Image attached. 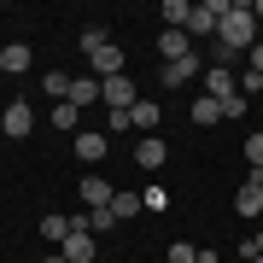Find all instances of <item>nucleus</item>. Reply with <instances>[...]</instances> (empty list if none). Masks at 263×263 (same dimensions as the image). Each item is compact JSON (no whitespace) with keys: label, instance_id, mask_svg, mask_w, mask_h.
<instances>
[{"label":"nucleus","instance_id":"obj_2","mask_svg":"<svg viewBox=\"0 0 263 263\" xmlns=\"http://www.w3.org/2000/svg\"><path fill=\"white\" fill-rule=\"evenodd\" d=\"M222 18H228V0H199L193 18H187V35H216Z\"/></svg>","mask_w":263,"mask_h":263},{"label":"nucleus","instance_id":"obj_12","mask_svg":"<svg viewBox=\"0 0 263 263\" xmlns=\"http://www.w3.org/2000/svg\"><path fill=\"white\" fill-rule=\"evenodd\" d=\"M164 158H170V152H164L158 135H141V146H135V164H141V170H164Z\"/></svg>","mask_w":263,"mask_h":263},{"label":"nucleus","instance_id":"obj_22","mask_svg":"<svg viewBox=\"0 0 263 263\" xmlns=\"http://www.w3.org/2000/svg\"><path fill=\"white\" fill-rule=\"evenodd\" d=\"M47 117H53V129H76V117H82V105H70V100H65V105H53Z\"/></svg>","mask_w":263,"mask_h":263},{"label":"nucleus","instance_id":"obj_10","mask_svg":"<svg viewBox=\"0 0 263 263\" xmlns=\"http://www.w3.org/2000/svg\"><path fill=\"white\" fill-rule=\"evenodd\" d=\"M158 53H164V65L193 59V35H187V29H164V35H158Z\"/></svg>","mask_w":263,"mask_h":263},{"label":"nucleus","instance_id":"obj_14","mask_svg":"<svg viewBox=\"0 0 263 263\" xmlns=\"http://www.w3.org/2000/svg\"><path fill=\"white\" fill-rule=\"evenodd\" d=\"M100 100V76H70V105H94Z\"/></svg>","mask_w":263,"mask_h":263},{"label":"nucleus","instance_id":"obj_25","mask_svg":"<svg viewBox=\"0 0 263 263\" xmlns=\"http://www.w3.org/2000/svg\"><path fill=\"white\" fill-rule=\"evenodd\" d=\"M170 263H199V246H187V240H176V246H170Z\"/></svg>","mask_w":263,"mask_h":263},{"label":"nucleus","instance_id":"obj_17","mask_svg":"<svg viewBox=\"0 0 263 263\" xmlns=\"http://www.w3.org/2000/svg\"><path fill=\"white\" fill-rule=\"evenodd\" d=\"M199 70H205V59H199V53H193V59H176V65H164V82L176 88V82H187V76H199Z\"/></svg>","mask_w":263,"mask_h":263},{"label":"nucleus","instance_id":"obj_4","mask_svg":"<svg viewBox=\"0 0 263 263\" xmlns=\"http://www.w3.org/2000/svg\"><path fill=\"white\" fill-rule=\"evenodd\" d=\"M111 181H105V176H82V181H76V199H82V205L88 211H105V205H111Z\"/></svg>","mask_w":263,"mask_h":263},{"label":"nucleus","instance_id":"obj_3","mask_svg":"<svg viewBox=\"0 0 263 263\" xmlns=\"http://www.w3.org/2000/svg\"><path fill=\"white\" fill-rule=\"evenodd\" d=\"M135 100H141V94H135V76L129 70L111 76V82H100V105H105V111H129Z\"/></svg>","mask_w":263,"mask_h":263},{"label":"nucleus","instance_id":"obj_1","mask_svg":"<svg viewBox=\"0 0 263 263\" xmlns=\"http://www.w3.org/2000/svg\"><path fill=\"white\" fill-rule=\"evenodd\" d=\"M257 41L263 35H257V18H252V0H228V18H222V29H216V59L211 65L228 70L240 53H252Z\"/></svg>","mask_w":263,"mask_h":263},{"label":"nucleus","instance_id":"obj_29","mask_svg":"<svg viewBox=\"0 0 263 263\" xmlns=\"http://www.w3.org/2000/svg\"><path fill=\"white\" fill-rule=\"evenodd\" d=\"M41 263H70V257H65V252H53V257H41Z\"/></svg>","mask_w":263,"mask_h":263},{"label":"nucleus","instance_id":"obj_15","mask_svg":"<svg viewBox=\"0 0 263 263\" xmlns=\"http://www.w3.org/2000/svg\"><path fill=\"white\" fill-rule=\"evenodd\" d=\"M76 158H88V164H100V158H105V135H100V129H88V135H76Z\"/></svg>","mask_w":263,"mask_h":263},{"label":"nucleus","instance_id":"obj_13","mask_svg":"<svg viewBox=\"0 0 263 263\" xmlns=\"http://www.w3.org/2000/svg\"><path fill=\"white\" fill-rule=\"evenodd\" d=\"M146 205H141V193H129V187H117L111 193V216H117V222H129V216H141Z\"/></svg>","mask_w":263,"mask_h":263},{"label":"nucleus","instance_id":"obj_24","mask_svg":"<svg viewBox=\"0 0 263 263\" xmlns=\"http://www.w3.org/2000/svg\"><path fill=\"white\" fill-rule=\"evenodd\" d=\"M246 164L263 176V135H246Z\"/></svg>","mask_w":263,"mask_h":263},{"label":"nucleus","instance_id":"obj_30","mask_svg":"<svg viewBox=\"0 0 263 263\" xmlns=\"http://www.w3.org/2000/svg\"><path fill=\"white\" fill-rule=\"evenodd\" d=\"M252 246H257V257H263V234H257V240H252Z\"/></svg>","mask_w":263,"mask_h":263},{"label":"nucleus","instance_id":"obj_11","mask_svg":"<svg viewBox=\"0 0 263 263\" xmlns=\"http://www.w3.org/2000/svg\"><path fill=\"white\" fill-rule=\"evenodd\" d=\"M205 94H211V100H234V94H240L234 70H216V65H205Z\"/></svg>","mask_w":263,"mask_h":263},{"label":"nucleus","instance_id":"obj_19","mask_svg":"<svg viewBox=\"0 0 263 263\" xmlns=\"http://www.w3.org/2000/svg\"><path fill=\"white\" fill-rule=\"evenodd\" d=\"M41 88L53 94V105H65V100H70V76H65V70H47V76H41Z\"/></svg>","mask_w":263,"mask_h":263},{"label":"nucleus","instance_id":"obj_16","mask_svg":"<svg viewBox=\"0 0 263 263\" xmlns=\"http://www.w3.org/2000/svg\"><path fill=\"white\" fill-rule=\"evenodd\" d=\"M41 240H53V246H65V240H70V216H65V211H53V216H41Z\"/></svg>","mask_w":263,"mask_h":263},{"label":"nucleus","instance_id":"obj_27","mask_svg":"<svg viewBox=\"0 0 263 263\" xmlns=\"http://www.w3.org/2000/svg\"><path fill=\"white\" fill-rule=\"evenodd\" d=\"M246 65H252V70L263 76V41H257V47H252V53H246Z\"/></svg>","mask_w":263,"mask_h":263},{"label":"nucleus","instance_id":"obj_18","mask_svg":"<svg viewBox=\"0 0 263 263\" xmlns=\"http://www.w3.org/2000/svg\"><path fill=\"white\" fill-rule=\"evenodd\" d=\"M0 70H29V47L24 41H6L0 47Z\"/></svg>","mask_w":263,"mask_h":263},{"label":"nucleus","instance_id":"obj_23","mask_svg":"<svg viewBox=\"0 0 263 263\" xmlns=\"http://www.w3.org/2000/svg\"><path fill=\"white\" fill-rule=\"evenodd\" d=\"M193 123H222V100H211V94H205V100L193 105Z\"/></svg>","mask_w":263,"mask_h":263},{"label":"nucleus","instance_id":"obj_5","mask_svg":"<svg viewBox=\"0 0 263 263\" xmlns=\"http://www.w3.org/2000/svg\"><path fill=\"white\" fill-rule=\"evenodd\" d=\"M29 123H35V111H29V100H12L6 111H0V129H6V141H24Z\"/></svg>","mask_w":263,"mask_h":263},{"label":"nucleus","instance_id":"obj_9","mask_svg":"<svg viewBox=\"0 0 263 263\" xmlns=\"http://www.w3.org/2000/svg\"><path fill=\"white\" fill-rule=\"evenodd\" d=\"M88 76H100V82L123 76V47H117V41H111V47H100L94 59H88Z\"/></svg>","mask_w":263,"mask_h":263},{"label":"nucleus","instance_id":"obj_20","mask_svg":"<svg viewBox=\"0 0 263 263\" xmlns=\"http://www.w3.org/2000/svg\"><path fill=\"white\" fill-rule=\"evenodd\" d=\"M100 47H111V35H105V24H88V29H82V53L94 59Z\"/></svg>","mask_w":263,"mask_h":263},{"label":"nucleus","instance_id":"obj_8","mask_svg":"<svg viewBox=\"0 0 263 263\" xmlns=\"http://www.w3.org/2000/svg\"><path fill=\"white\" fill-rule=\"evenodd\" d=\"M59 252H65L70 263H94V257H100V246H94V234H88V228H76V222H70V240L59 246Z\"/></svg>","mask_w":263,"mask_h":263},{"label":"nucleus","instance_id":"obj_31","mask_svg":"<svg viewBox=\"0 0 263 263\" xmlns=\"http://www.w3.org/2000/svg\"><path fill=\"white\" fill-rule=\"evenodd\" d=\"M246 263H263V257H246Z\"/></svg>","mask_w":263,"mask_h":263},{"label":"nucleus","instance_id":"obj_26","mask_svg":"<svg viewBox=\"0 0 263 263\" xmlns=\"http://www.w3.org/2000/svg\"><path fill=\"white\" fill-rule=\"evenodd\" d=\"M141 205H146V211H170V193H164V187H146Z\"/></svg>","mask_w":263,"mask_h":263},{"label":"nucleus","instance_id":"obj_28","mask_svg":"<svg viewBox=\"0 0 263 263\" xmlns=\"http://www.w3.org/2000/svg\"><path fill=\"white\" fill-rule=\"evenodd\" d=\"M252 18H257V29H263V0H252Z\"/></svg>","mask_w":263,"mask_h":263},{"label":"nucleus","instance_id":"obj_7","mask_svg":"<svg viewBox=\"0 0 263 263\" xmlns=\"http://www.w3.org/2000/svg\"><path fill=\"white\" fill-rule=\"evenodd\" d=\"M158 123H164V105H158V100H135V105H129V129L158 135Z\"/></svg>","mask_w":263,"mask_h":263},{"label":"nucleus","instance_id":"obj_6","mask_svg":"<svg viewBox=\"0 0 263 263\" xmlns=\"http://www.w3.org/2000/svg\"><path fill=\"white\" fill-rule=\"evenodd\" d=\"M234 211H240V216H263V176H257V170L240 181V193H234Z\"/></svg>","mask_w":263,"mask_h":263},{"label":"nucleus","instance_id":"obj_21","mask_svg":"<svg viewBox=\"0 0 263 263\" xmlns=\"http://www.w3.org/2000/svg\"><path fill=\"white\" fill-rule=\"evenodd\" d=\"M164 18H170V29H187L193 6H187V0H164Z\"/></svg>","mask_w":263,"mask_h":263}]
</instances>
